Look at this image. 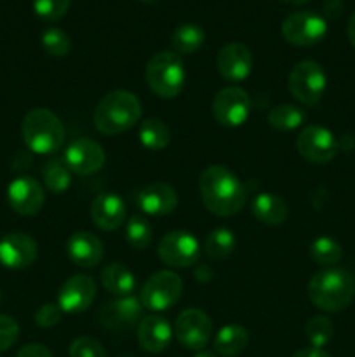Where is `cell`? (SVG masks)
Wrapping results in <instances>:
<instances>
[{
    "mask_svg": "<svg viewBox=\"0 0 355 357\" xmlns=\"http://www.w3.org/2000/svg\"><path fill=\"white\" fill-rule=\"evenodd\" d=\"M294 357H331V356L327 354V352H324L322 349L308 347V349H301V351L296 352Z\"/></svg>",
    "mask_w": 355,
    "mask_h": 357,
    "instance_id": "b9f144b4",
    "label": "cell"
},
{
    "mask_svg": "<svg viewBox=\"0 0 355 357\" xmlns=\"http://www.w3.org/2000/svg\"><path fill=\"white\" fill-rule=\"evenodd\" d=\"M31 153L30 150H21V152L16 153L13 160V169L14 171H24L31 166Z\"/></svg>",
    "mask_w": 355,
    "mask_h": 357,
    "instance_id": "ab89813d",
    "label": "cell"
},
{
    "mask_svg": "<svg viewBox=\"0 0 355 357\" xmlns=\"http://www.w3.org/2000/svg\"><path fill=\"white\" fill-rule=\"evenodd\" d=\"M282 2L289 3V6H305V3H308L310 0H282Z\"/></svg>",
    "mask_w": 355,
    "mask_h": 357,
    "instance_id": "ee69618b",
    "label": "cell"
},
{
    "mask_svg": "<svg viewBox=\"0 0 355 357\" xmlns=\"http://www.w3.org/2000/svg\"><path fill=\"white\" fill-rule=\"evenodd\" d=\"M355 281L345 268L329 267L310 279L308 298L324 312H341L354 302Z\"/></svg>",
    "mask_w": 355,
    "mask_h": 357,
    "instance_id": "3957f363",
    "label": "cell"
},
{
    "mask_svg": "<svg viewBox=\"0 0 355 357\" xmlns=\"http://www.w3.org/2000/svg\"><path fill=\"white\" fill-rule=\"evenodd\" d=\"M63 317V310L58 303H44L40 309L35 312V323L40 328H52L59 324Z\"/></svg>",
    "mask_w": 355,
    "mask_h": 357,
    "instance_id": "74e56055",
    "label": "cell"
},
{
    "mask_svg": "<svg viewBox=\"0 0 355 357\" xmlns=\"http://www.w3.org/2000/svg\"><path fill=\"white\" fill-rule=\"evenodd\" d=\"M125 241L134 250H145L152 241V225L143 216H132L125 225Z\"/></svg>",
    "mask_w": 355,
    "mask_h": 357,
    "instance_id": "836d02e7",
    "label": "cell"
},
{
    "mask_svg": "<svg viewBox=\"0 0 355 357\" xmlns=\"http://www.w3.org/2000/svg\"><path fill=\"white\" fill-rule=\"evenodd\" d=\"M181 293L183 281L180 275L173 271H160L145 282L139 300L145 309L162 312L180 302Z\"/></svg>",
    "mask_w": 355,
    "mask_h": 357,
    "instance_id": "52a82bcc",
    "label": "cell"
},
{
    "mask_svg": "<svg viewBox=\"0 0 355 357\" xmlns=\"http://www.w3.org/2000/svg\"><path fill=\"white\" fill-rule=\"evenodd\" d=\"M204 42L205 31L195 23L180 24L173 31V37H171V44H173L176 54H191V52H197L204 45Z\"/></svg>",
    "mask_w": 355,
    "mask_h": 357,
    "instance_id": "484cf974",
    "label": "cell"
},
{
    "mask_svg": "<svg viewBox=\"0 0 355 357\" xmlns=\"http://www.w3.org/2000/svg\"><path fill=\"white\" fill-rule=\"evenodd\" d=\"M63 159L72 173L89 176V174L103 169L104 162H106V153H104L103 146L94 139L77 138L66 146Z\"/></svg>",
    "mask_w": 355,
    "mask_h": 357,
    "instance_id": "4fadbf2b",
    "label": "cell"
},
{
    "mask_svg": "<svg viewBox=\"0 0 355 357\" xmlns=\"http://www.w3.org/2000/svg\"><path fill=\"white\" fill-rule=\"evenodd\" d=\"M66 253L75 265L93 268L103 260V243L90 232H75L66 243Z\"/></svg>",
    "mask_w": 355,
    "mask_h": 357,
    "instance_id": "44dd1931",
    "label": "cell"
},
{
    "mask_svg": "<svg viewBox=\"0 0 355 357\" xmlns=\"http://www.w3.org/2000/svg\"><path fill=\"white\" fill-rule=\"evenodd\" d=\"M70 357H106V351L90 337H79L70 345Z\"/></svg>",
    "mask_w": 355,
    "mask_h": 357,
    "instance_id": "d590c367",
    "label": "cell"
},
{
    "mask_svg": "<svg viewBox=\"0 0 355 357\" xmlns=\"http://www.w3.org/2000/svg\"><path fill=\"white\" fill-rule=\"evenodd\" d=\"M38 253L37 243L23 232L7 234L0 239V264L13 271L30 267Z\"/></svg>",
    "mask_w": 355,
    "mask_h": 357,
    "instance_id": "ac0fdd59",
    "label": "cell"
},
{
    "mask_svg": "<svg viewBox=\"0 0 355 357\" xmlns=\"http://www.w3.org/2000/svg\"><path fill=\"white\" fill-rule=\"evenodd\" d=\"M310 257L317 265L334 267L343 258V250H341L340 243H336L334 239L327 236H320L310 244Z\"/></svg>",
    "mask_w": 355,
    "mask_h": 357,
    "instance_id": "4dcf8cb0",
    "label": "cell"
},
{
    "mask_svg": "<svg viewBox=\"0 0 355 357\" xmlns=\"http://www.w3.org/2000/svg\"><path fill=\"white\" fill-rule=\"evenodd\" d=\"M347 31H348V38H350L352 45H354V47H355V13L352 14L350 20H348V28H347Z\"/></svg>",
    "mask_w": 355,
    "mask_h": 357,
    "instance_id": "7bdbcfd3",
    "label": "cell"
},
{
    "mask_svg": "<svg viewBox=\"0 0 355 357\" xmlns=\"http://www.w3.org/2000/svg\"><path fill=\"white\" fill-rule=\"evenodd\" d=\"M249 344V333L239 324H226L216 333L214 352L223 357H233L244 352Z\"/></svg>",
    "mask_w": 355,
    "mask_h": 357,
    "instance_id": "d4e9b609",
    "label": "cell"
},
{
    "mask_svg": "<svg viewBox=\"0 0 355 357\" xmlns=\"http://www.w3.org/2000/svg\"><path fill=\"white\" fill-rule=\"evenodd\" d=\"M124 357H125V356H124Z\"/></svg>",
    "mask_w": 355,
    "mask_h": 357,
    "instance_id": "c3c4849f",
    "label": "cell"
},
{
    "mask_svg": "<svg viewBox=\"0 0 355 357\" xmlns=\"http://www.w3.org/2000/svg\"><path fill=\"white\" fill-rule=\"evenodd\" d=\"M134 202L143 213L150 216H166L176 209L178 194L169 183H150L139 188L134 195Z\"/></svg>",
    "mask_w": 355,
    "mask_h": 357,
    "instance_id": "d6986e66",
    "label": "cell"
},
{
    "mask_svg": "<svg viewBox=\"0 0 355 357\" xmlns=\"http://www.w3.org/2000/svg\"><path fill=\"white\" fill-rule=\"evenodd\" d=\"M171 338H173V330L164 317H143L141 323L138 324V342L143 351L159 354L169 345Z\"/></svg>",
    "mask_w": 355,
    "mask_h": 357,
    "instance_id": "7402d4cb",
    "label": "cell"
},
{
    "mask_svg": "<svg viewBox=\"0 0 355 357\" xmlns=\"http://www.w3.org/2000/svg\"><path fill=\"white\" fill-rule=\"evenodd\" d=\"M216 68L219 75L228 82H242L253 70V54L249 47L240 42H230L223 45L216 58Z\"/></svg>",
    "mask_w": 355,
    "mask_h": 357,
    "instance_id": "e0dca14e",
    "label": "cell"
},
{
    "mask_svg": "<svg viewBox=\"0 0 355 357\" xmlns=\"http://www.w3.org/2000/svg\"><path fill=\"white\" fill-rule=\"evenodd\" d=\"M42 45L52 58H65L72 51V38L61 28H47L42 35Z\"/></svg>",
    "mask_w": 355,
    "mask_h": 357,
    "instance_id": "d6a6232c",
    "label": "cell"
},
{
    "mask_svg": "<svg viewBox=\"0 0 355 357\" xmlns=\"http://www.w3.org/2000/svg\"><path fill=\"white\" fill-rule=\"evenodd\" d=\"M0 302H2V293H0Z\"/></svg>",
    "mask_w": 355,
    "mask_h": 357,
    "instance_id": "7dc6e473",
    "label": "cell"
},
{
    "mask_svg": "<svg viewBox=\"0 0 355 357\" xmlns=\"http://www.w3.org/2000/svg\"><path fill=\"white\" fill-rule=\"evenodd\" d=\"M198 190L205 208L221 218L242 211L247 201V190L242 181L221 164H212L202 171Z\"/></svg>",
    "mask_w": 355,
    "mask_h": 357,
    "instance_id": "6da1fadb",
    "label": "cell"
},
{
    "mask_svg": "<svg viewBox=\"0 0 355 357\" xmlns=\"http://www.w3.org/2000/svg\"><path fill=\"white\" fill-rule=\"evenodd\" d=\"M44 183L52 194H63L72 185V171L66 166L63 157H52L42 167Z\"/></svg>",
    "mask_w": 355,
    "mask_h": 357,
    "instance_id": "4316f807",
    "label": "cell"
},
{
    "mask_svg": "<svg viewBox=\"0 0 355 357\" xmlns=\"http://www.w3.org/2000/svg\"><path fill=\"white\" fill-rule=\"evenodd\" d=\"M21 136L30 152L49 155L65 145L66 132L58 115L47 108H33L21 122Z\"/></svg>",
    "mask_w": 355,
    "mask_h": 357,
    "instance_id": "277c9868",
    "label": "cell"
},
{
    "mask_svg": "<svg viewBox=\"0 0 355 357\" xmlns=\"http://www.w3.org/2000/svg\"><path fill=\"white\" fill-rule=\"evenodd\" d=\"M96 298V282L86 274L72 275L63 282L58 295V305L66 314H80L89 309Z\"/></svg>",
    "mask_w": 355,
    "mask_h": 357,
    "instance_id": "2e32d148",
    "label": "cell"
},
{
    "mask_svg": "<svg viewBox=\"0 0 355 357\" xmlns=\"http://www.w3.org/2000/svg\"><path fill=\"white\" fill-rule=\"evenodd\" d=\"M195 278L200 282H209L212 278L211 267H209V265H198V267L195 268Z\"/></svg>",
    "mask_w": 355,
    "mask_h": 357,
    "instance_id": "60d3db41",
    "label": "cell"
},
{
    "mask_svg": "<svg viewBox=\"0 0 355 357\" xmlns=\"http://www.w3.org/2000/svg\"><path fill=\"white\" fill-rule=\"evenodd\" d=\"M141 101L129 91L117 89L104 94L94 110V126L106 136L122 135L134 128L141 119Z\"/></svg>",
    "mask_w": 355,
    "mask_h": 357,
    "instance_id": "7a4b0ae2",
    "label": "cell"
},
{
    "mask_svg": "<svg viewBox=\"0 0 355 357\" xmlns=\"http://www.w3.org/2000/svg\"><path fill=\"white\" fill-rule=\"evenodd\" d=\"M138 136L139 142H141V145L145 149L157 152V150H162L169 145L171 129L167 128V124L164 121L152 117L141 122Z\"/></svg>",
    "mask_w": 355,
    "mask_h": 357,
    "instance_id": "83f0119b",
    "label": "cell"
},
{
    "mask_svg": "<svg viewBox=\"0 0 355 357\" xmlns=\"http://www.w3.org/2000/svg\"><path fill=\"white\" fill-rule=\"evenodd\" d=\"M9 206L21 216H33L44 208V187L31 176H19L7 188Z\"/></svg>",
    "mask_w": 355,
    "mask_h": 357,
    "instance_id": "9a60e30c",
    "label": "cell"
},
{
    "mask_svg": "<svg viewBox=\"0 0 355 357\" xmlns=\"http://www.w3.org/2000/svg\"><path fill=\"white\" fill-rule=\"evenodd\" d=\"M327 33V21L312 10H298L289 14L282 23V35L296 47L317 45Z\"/></svg>",
    "mask_w": 355,
    "mask_h": 357,
    "instance_id": "ba28073f",
    "label": "cell"
},
{
    "mask_svg": "<svg viewBox=\"0 0 355 357\" xmlns=\"http://www.w3.org/2000/svg\"><path fill=\"white\" fill-rule=\"evenodd\" d=\"M299 155L312 164H327L338 155L340 145L333 132L319 124H310L299 131L296 139Z\"/></svg>",
    "mask_w": 355,
    "mask_h": 357,
    "instance_id": "9c48e42d",
    "label": "cell"
},
{
    "mask_svg": "<svg viewBox=\"0 0 355 357\" xmlns=\"http://www.w3.org/2000/svg\"><path fill=\"white\" fill-rule=\"evenodd\" d=\"M90 220L104 232L118 230L125 223V204L113 192L100 194L90 204Z\"/></svg>",
    "mask_w": 355,
    "mask_h": 357,
    "instance_id": "ffe728a7",
    "label": "cell"
},
{
    "mask_svg": "<svg viewBox=\"0 0 355 357\" xmlns=\"http://www.w3.org/2000/svg\"><path fill=\"white\" fill-rule=\"evenodd\" d=\"M70 9V0H33V10L44 21H59Z\"/></svg>",
    "mask_w": 355,
    "mask_h": 357,
    "instance_id": "e575fe53",
    "label": "cell"
},
{
    "mask_svg": "<svg viewBox=\"0 0 355 357\" xmlns=\"http://www.w3.org/2000/svg\"><path fill=\"white\" fill-rule=\"evenodd\" d=\"M306 338H308L310 345L313 349H322L326 347L331 342L334 335V326L331 323L329 317L326 316H313L312 319L306 323L305 328Z\"/></svg>",
    "mask_w": 355,
    "mask_h": 357,
    "instance_id": "1f68e13d",
    "label": "cell"
},
{
    "mask_svg": "<svg viewBox=\"0 0 355 357\" xmlns=\"http://www.w3.org/2000/svg\"><path fill=\"white\" fill-rule=\"evenodd\" d=\"M184 65L180 54L173 51L157 52L150 58L145 79L150 89L164 100H173L183 91Z\"/></svg>",
    "mask_w": 355,
    "mask_h": 357,
    "instance_id": "5b68a950",
    "label": "cell"
},
{
    "mask_svg": "<svg viewBox=\"0 0 355 357\" xmlns=\"http://www.w3.org/2000/svg\"><path fill=\"white\" fill-rule=\"evenodd\" d=\"M19 338V324L10 316L0 314V352H6L13 347Z\"/></svg>",
    "mask_w": 355,
    "mask_h": 357,
    "instance_id": "8d00e7d4",
    "label": "cell"
},
{
    "mask_svg": "<svg viewBox=\"0 0 355 357\" xmlns=\"http://www.w3.org/2000/svg\"><path fill=\"white\" fill-rule=\"evenodd\" d=\"M141 2H155V0H141Z\"/></svg>",
    "mask_w": 355,
    "mask_h": 357,
    "instance_id": "bcb514c9",
    "label": "cell"
},
{
    "mask_svg": "<svg viewBox=\"0 0 355 357\" xmlns=\"http://www.w3.org/2000/svg\"><path fill=\"white\" fill-rule=\"evenodd\" d=\"M16 357H54L45 345L42 344H28L19 349Z\"/></svg>",
    "mask_w": 355,
    "mask_h": 357,
    "instance_id": "f35d334b",
    "label": "cell"
},
{
    "mask_svg": "<svg viewBox=\"0 0 355 357\" xmlns=\"http://www.w3.org/2000/svg\"><path fill=\"white\" fill-rule=\"evenodd\" d=\"M306 115L294 105H277L268 114V124L277 131H294L305 122Z\"/></svg>",
    "mask_w": 355,
    "mask_h": 357,
    "instance_id": "f546056e",
    "label": "cell"
},
{
    "mask_svg": "<svg viewBox=\"0 0 355 357\" xmlns=\"http://www.w3.org/2000/svg\"><path fill=\"white\" fill-rule=\"evenodd\" d=\"M326 86V72L317 61H310V59L299 61L298 65L292 66L291 73H289V91L296 100L301 101L303 105H308V107H313L322 100Z\"/></svg>",
    "mask_w": 355,
    "mask_h": 357,
    "instance_id": "8992f818",
    "label": "cell"
},
{
    "mask_svg": "<svg viewBox=\"0 0 355 357\" xmlns=\"http://www.w3.org/2000/svg\"><path fill=\"white\" fill-rule=\"evenodd\" d=\"M194 357H218L214 352H209V351H197V354Z\"/></svg>",
    "mask_w": 355,
    "mask_h": 357,
    "instance_id": "f6af8a7d",
    "label": "cell"
},
{
    "mask_svg": "<svg viewBox=\"0 0 355 357\" xmlns=\"http://www.w3.org/2000/svg\"><path fill=\"white\" fill-rule=\"evenodd\" d=\"M101 284L115 296H129L136 288V278L125 265L113 261L101 271Z\"/></svg>",
    "mask_w": 355,
    "mask_h": 357,
    "instance_id": "cb8c5ba5",
    "label": "cell"
},
{
    "mask_svg": "<svg viewBox=\"0 0 355 357\" xmlns=\"http://www.w3.org/2000/svg\"><path fill=\"white\" fill-rule=\"evenodd\" d=\"M249 94L237 86H228L219 91L212 101V115L218 124L225 128H239L249 119Z\"/></svg>",
    "mask_w": 355,
    "mask_h": 357,
    "instance_id": "8fae6325",
    "label": "cell"
},
{
    "mask_svg": "<svg viewBox=\"0 0 355 357\" xmlns=\"http://www.w3.org/2000/svg\"><path fill=\"white\" fill-rule=\"evenodd\" d=\"M143 309L141 300L136 296H120L101 307L100 321L111 331H127L141 323Z\"/></svg>",
    "mask_w": 355,
    "mask_h": 357,
    "instance_id": "5bb4252c",
    "label": "cell"
},
{
    "mask_svg": "<svg viewBox=\"0 0 355 357\" xmlns=\"http://www.w3.org/2000/svg\"><path fill=\"white\" fill-rule=\"evenodd\" d=\"M251 211L260 220L261 223L270 227H278L287 220L289 208L285 201L278 195L270 194V192H261L253 199Z\"/></svg>",
    "mask_w": 355,
    "mask_h": 357,
    "instance_id": "603a6c76",
    "label": "cell"
},
{
    "mask_svg": "<svg viewBox=\"0 0 355 357\" xmlns=\"http://www.w3.org/2000/svg\"><path fill=\"white\" fill-rule=\"evenodd\" d=\"M157 253L167 267L187 268L198 261L200 244L191 234L183 232V230H173L160 239Z\"/></svg>",
    "mask_w": 355,
    "mask_h": 357,
    "instance_id": "30bf717a",
    "label": "cell"
},
{
    "mask_svg": "<svg viewBox=\"0 0 355 357\" xmlns=\"http://www.w3.org/2000/svg\"><path fill=\"white\" fill-rule=\"evenodd\" d=\"M174 331L183 347L190 351H204L212 335L211 317L200 309H187L178 316Z\"/></svg>",
    "mask_w": 355,
    "mask_h": 357,
    "instance_id": "7c38bea8",
    "label": "cell"
},
{
    "mask_svg": "<svg viewBox=\"0 0 355 357\" xmlns=\"http://www.w3.org/2000/svg\"><path fill=\"white\" fill-rule=\"evenodd\" d=\"M235 234L232 230L225 229V227H219V229H214L211 234L207 236L204 243V251L205 257L209 260H225L228 258L230 255L233 253L235 250Z\"/></svg>",
    "mask_w": 355,
    "mask_h": 357,
    "instance_id": "f1b7e54d",
    "label": "cell"
}]
</instances>
